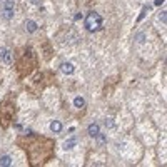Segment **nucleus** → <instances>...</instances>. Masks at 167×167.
I'll return each instance as SVG.
<instances>
[{"instance_id":"obj_1","label":"nucleus","mask_w":167,"mask_h":167,"mask_svg":"<svg viewBox=\"0 0 167 167\" xmlns=\"http://www.w3.org/2000/svg\"><path fill=\"white\" fill-rule=\"evenodd\" d=\"M104 27V18L97 12H89L85 17V29L89 32H97Z\"/></svg>"},{"instance_id":"obj_2","label":"nucleus","mask_w":167,"mask_h":167,"mask_svg":"<svg viewBox=\"0 0 167 167\" xmlns=\"http://www.w3.org/2000/svg\"><path fill=\"white\" fill-rule=\"evenodd\" d=\"M2 13L7 20L13 18V0H4L2 4Z\"/></svg>"},{"instance_id":"obj_3","label":"nucleus","mask_w":167,"mask_h":167,"mask_svg":"<svg viewBox=\"0 0 167 167\" xmlns=\"http://www.w3.org/2000/svg\"><path fill=\"white\" fill-rule=\"evenodd\" d=\"M60 70L64 74H67V75H70V74H74L75 67H74V64H70V62H62V64H60Z\"/></svg>"},{"instance_id":"obj_4","label":"nucleus","mask_w":167,"mask_h":167,"mask_svg":"<svg viewBox=\"0 0 167 167\" xmlns=\"http://www.w3.org/2000/svg\"><path fill=\"white\" fill-rule=\"evenodd\" d=\"M100 132V127H99V124H90L89 127H87V134H89L90 137H95V135H97V134Z\"/></svg>"},{"instance_id":"obj_5","label":"nucleus","mask_w":167,"mask_h":167,"mask_svg":"<svg viewBox=\"0 0 167 167\" xmlns=\"http://www.w3.org/2000/svg\"><path fill=\"white\" fill-rule=\"evenodd\" d=\"M37 22H34V20H27L25 22V30L29 32V34H34L35 30H37Z\"/></svg>"},{"instance_id":"obj_6","label":"nucleus","mask_w":167,"mask_h":167,"mask_svg":"<svg viewBox=\"0 0 167 167\" xmlns=\"http://www.w3.org/2000/svg\"><path fill=\"white\" fill-rule=\"evenodd\" d=\"M50 130L54 134H59L60 130H62V124H60L59 120H54V122H50Z\"/></svg>"},{"instance_id":"obj_7","label":"nucleus","mask_w":167,"mask_h":167,"mask_svg":"<svg viewBox=\"0 0 167 167\" xmlns=\"http://www.w3.org/2000/svg\"><path fill=\"white\" fill-rule=\"evenodd\" d=\"M75 144H77V141H75V137H72V139H69V141L64 142V149L65 150H70V149L75 147Z\"/></svg>"},{"instance_id":"obj_8","label":"nucleus","mask_w":167,"mask_h":167,"mask_svg":"<svg viewBox=\"0 0 167 167\" xmlns=\"http://www.w3.org/2000/svg\"><path fill=\"white\" fill-rule=\"evenodd\" d=\"M0 166H2V167L12 166V159H10L9 155H2V157H0Z\"/></svg>"},{"instance_id":"obj_9","label":"nucleus","mask_w":167,"mask_h":167,"mask_svg":"<svg viewBox=\"0 0 167 167\" xmlns=\"http://www.w3.org/2000/svg\"><path fill=\"white\" fill-rule=\"evenodd\" d=\"M74 105L79 107V109L85 107V99H84V97H75V99H74Z\"/></svg>"},{"instance_id":"obj_10","label":"nucleus","mask_w":167,"mask_h":167,"mask_svg":"<svg viewBox=\"0 0 167 167\" xmlns=\"http://www.w3.org/2000/svg\"><path fill=\"white\" fill-rule=\"evenodd\" d=\"M149 10H150V5H144V7H142V12H141V15H139V18H137V20L141 22L142 18L146 17V13L149 12Z\"/></svg>"},{"instance_id":"obj_11","label":"nucleus","mask_w":167,"mask_h":167,"mask_svg":"<svg viewBox=\"0 0 167 167\" xmlns=\"http://www.w3.org/2000/svg\"><path fill=\"white\" fill-rule=\"evenodd\" d=\"M95 139H97V142H99V144H100V146H102V144H105V142H107V139H105V135H104V134H100V132H99L97 135H95Z\"/></svg>"},{"instance_id":"obj_12","label":"nucleus","mask_w":167,"mask_h":167,"mask_svg":"<svg viewBox=\"0 0 167 167\" xmlns=\"http://www.w3.org/2000/svg\"><path fill=\"white\" fill-rule=\"evenodd\" d=\"M4 62L5 64H12V52L10 50H7V54H5V57H4Z\"/></svg>"},{"instance_id":"obj_13","label":"nucleus","mask_w":167,"mask_h":167,"mask_svg":"<svg viewBox=\"0 0 167 167\" xmlns=\"http://www.w3.org/2000/svg\"><path fill=\"white\" fill-rule=\"evenodd\" d=\"M104 124H105V127H107V129H112V127H114V119H112V117H109V119L104 120Z\"/></svg>"},{"instance_id":"obj_14","label":"nucleus","mask_w":167,"mask_h":167,"mask_svg":"<svg viewBox=\"0 0 167 167\" xmlns=\"http://www.w3.org/2000/svg\"><path fill=\"white\" fill-rule=\"evenodd\" d=\"M135 40H137L139 43H144V40H146V34H142V32H141V34H137V35H135Z\"/></svg>"},{"instance_id":"obj_15","label":"nucleus","mask_w":167,"mask_h":167,"mask_svg":"<svg viewBox=\"0 0 167 167\" xmlns=\"http://www.w3.org/2000/svg\"><path fill=\"white\" fill-rule=\"evenodd\" d=\"M159 18H160V22H162V24H166V22H167V12H160Z\"/></svg>"},{"instance_id":"obj_16","label":"nucleus","mask_w":167,"mask_h":167,"mask_svg":"<svg viewBox=\"0 0 167 167\" xmlns=\"http://www.w3.org/2000/svg\"><path fill=\"white\" fill-rule=\"evenodd\" d=\"M5 54H7V49H5V47H0V59H2V60H4Z\"/></svg>"},{"instance_id":"obj_17","label":"nucleus","mask_w":167,"mask_h":167,"mask_svg":"<svg viewBox=\"0 0 167 167\" xmlns=\"http://www.w3.org/2000/svg\"><path fill=\"white\" fill-rule=\"evenodd\" d=\"M164 2H166V0H155V2H154V5H162Z\"/></svg>"},{"instance_id":"obj_18","label":"nucleus","mask_w":167,"mask_h":167,"mask_svg":"<svg viewBox=\"0 0 167 167\" xmlns=\"http://www.w3.org/2000/svg\"><path fill=\"white\" fill-rule=\"evenodd\" d=\"M30 2H32L34 5H40V2H42V0H30Z\"/></svg>"}]
</instances>
